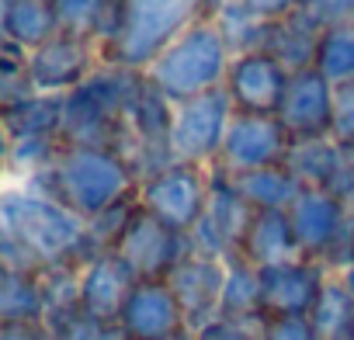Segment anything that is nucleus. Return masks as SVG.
I'll use <instances>...</instances> for the list:
<instances>
[{
  "label": "nucleus",
  "mask_w": 354,
  "mask_h": 340,
  "mask_svg": "<svg viewBox=\"0 0 354 340\" xmlns=\"http://www.w3.org/2000/svg\"><path fill=\"white\" fill-rule=\"evenodd\" d=\"M125 340H170L188 330L185 309L167 281H139L118 316Z\"/></svg>",
  "instance_id": "dca6fc26"
},
{
  "label": "nucleus",
  "mask_w": 354,
  "mask_h": 340,
  "mask_svg": "<svg viewBox=\"0 0 354 340\" xmlns=\"http://www.w3.org/2000/svg\"><path fill=\"white\" fill-rule=\"evenodd\" d=\"M337 278H340V285L351 292V299H354V264L351 267H344V271H337Z\"/></svg>",
  "instance_id": "c9c22d12"
},
{
  "label": "nucleus",
  "mask_w": 354,
  "mask_h": 340,
  "mask_svg": "<svg viewBox=\"0 0 354 340\" xmlns=\"http://www.w3.org/2000/svg\"><path fill=\"white\" fill-rule=\"evenodd\" d=\"M63 101L53 94H28L21 101L4 104V142L8 139H32V135H56L63 132Z\"/></svg>",
  "instance_id": "393cba45"
},
{
  "label": "nucleus",
  "mask_w": 354,
  "mask_h": 340,
  "mask_svg": "<svg viewBox=\"0 0 354 340\" xmlns=\"http://www.w3.org/2000/svg\"><path fill=\"white\" fill-rule=\"evenodd\" d=\"M347 340H354V326H351V333H347Z\"/></svg>",
  "instance_id": "58836bf2"
},
{
  "label": "nucleus",
  "mask_w": 354,
  "mask_h": 340,
  "mask_svg": "<svg viewBox=\"0 0 354 340\" xmlns=\"http://www.w3.org/2000/svg\"><path fill=\"white\" fill-rule=\"evenodd\" d=\"M347 209H351V212H354V195H351V198H347Z\"/></svg>",
  "instance_id": "4c0bfd02"
},
{
  "label": "nucleus",
  "mask_w": 354,
  "mask_h": 340,
  "mask_svg": "<svg viewBox=\"0 0 354 340\" xmlns=\"http://www.w3.org/2000/svg\"><path fill=\"white\" fill-rule=\"evenodd\" d=\"M347 212H351L347 202L337 198L333 191L302 188V195L288 209V223H292V233H295L302 257L326 264V257H330V250L347 223Z\"/></svg>",
  "instance_id": "f3484780"
},
{
  "label": "nucleus",
  "mask_w": 354,
  "mask_h": 340,
  "mask_svg": "<svg viewBox=\"0 0 354 340\" xmlns=\"http://www.w3.org/2000/svg\"><path fill=\"white\" fill-rule=\"evenodd\" d=\"M219 316H230V319L264 316V309H261V267H254L240 254L226 261V281H223Z\"/></svg>",
  "instance_id": "bb28decb"
},
{
  "label": "nucleus",
  "mask_w": 354,
  "mask_h": 340,
  "mask_svg": "<svg viewBox=\"0 0 354 340\" xmlns=\"http://www.w3.org/2000/svg\"><path fill=\"white\" fill-rule=\"evenodd\" d=\"M136 285L139 278L115 250L94 254L80 267V316H87L91 323L115 326Z\"/></svg>",
  "instance_id": "2eb2a0df"
},
{
  "label": "nucleus",
  "mask_w": 354,
  "mask_h": 340,
  "mask_svg": "<svg viewBox=\"0 0 354 340\" xmlns=\"http://www.w3.org/2000/svg\"><path fill=\"white\" fill-rule=\"evenodd\" d=\"M333 139L340 146H354V80L333 87Z\"/></svg>",
  "instance_id": "473e14b6"
},
{
  "label": "nucleus",
  "mask_w": 354,
  "mask_h": 340,
  "mask_svg": "<svg viewBox=\"0 0 354 340\" xmlns=\"http://www.w3.org/2000/svg\"><path fill=\"white\" fill-rule=\"evenodd\" d=\"M170 340H195V333H192V330H185V333H177V337H170Z\"/></svg>",
  "instance_id": "e433bc0d"
},
{
  "label": "nucleus",
  "mask_w": 354,
  "mask_h": 340,
  "mask_svg": "<svg viewBox=\"0 0 354 340\" xmlns=\"http://www.w3.org/2000/svg\"><path fill=\"white\" fill-rule=\"evenodd\" d=\"M309 319L316 323L323 340H344L351 333V326H354V299L340 285L337 274H330V281H326V288H323V295H319V302H316Z\"/></svg>",
  "instance_id": "c85d7f7f"
},
{
  "label": "nucleus",
  "mask_w": 354,
  "mask_h": 340,
  "mask_svg": "<svg viewBox=\"0 0 354 340\" xmlns=\"http://www.w3.org/2000/svg\"><path fill=\"white\" fill-rule=\"evenodd\" d=\"M313 70H319L333 87L354 80V25H337L323 32Z\"/></svg>",
  "instance_id": "cd10ccee"
},
{
  "label": "nucleus",
  "mask_w": 354,
  "mask_h": 340,
  "mask_svg": "<svg viewBox=\"0 0 354 340\" xmlns=\"http://www.w3.org/2000/svg\"><path fill=\"white\" fill-rule=\"evenodd\" d=\"M233 115H236V108H233L226 87L202 94L195 101H185V104H174L170 129H167L170 160L192 163V167H216Z\"/></svg>",
  "instance_id": "423d86ee"
},
{
  "label": "nucleus",
  "mask_w": 354,
  "mask_h": 340,
  "mask_svg": "<svg viewBox=\"0 0 354 340\" xmlns=\"http://www.w3.org/2000/svg\"><path fill=\"white\" fill-rule=\"evenodd\" d=\"M261 326H264V316H254V319L219 316L205 323L202 330H195V340H261Z\"/></svg>",
  "instance_id": "c756f323"
},
{
  "label": "nucleus",
  "mask_w": 354,
  "mask_h": 340,
  "mask_svg": "<svg viewBox=\"0 0 354 340\" xmlns=\"http://www.w3.org/2000/svg\"><path fill=\"white\" fill-rule=\"evenodd\" d=\"M115 254L132 267L139 281H167L170 271L192 254V243L185 233L170 229L156 216H149L142 205H136L122 240L115 243Z\"/></svg>",
  "instance_id": "1a4fd4ad"
},
{
  "label": "nucleus",
  "mask_w": 354,
  "mask_h": 340,
  "mask_svg": "<svg viewBox=\"0 0 354 340\" xmlns=\"http://www.w3.org/2000/svg\"><path fill=\"white\" fill-rule=\"evenodd\" d=\"M278 122L288 132L292 146L333 135V84L319 70L292 73Z\"/></svg>",
  "instance_id": "4468645a"
},
{
  "label": "nucleus",
  "mask_w": 354,
  "mask_h": 340,
  "mask_svg": "<svg viewBox=\"0 0 354 340\" xmlns=\"http://www.w3.org/2000/svg\"><path fill=\"white\" fill-rule=\"evenodd\" d=\"M299 11L323 32L337 25H354V0H302Z\"/></svg>",
  "instance_id": "2f4dec72"
},
{
  "label": "nucleus",
  "mask_w": 354,
  "mask_h": 340,
  "mask_svg": "<svg viewBox=\"0 0 354 340\" xmlns=\"http://www.w3.org/2000/svg\"><path fill=\"white\" fill-rule=\"evenodd\" d=\"M101 70V53L94 42L56 32L46 46L28 53V80L35 94H53L66 97L73 94L84 80H91Z\"/></svg>",
  "instance_id": "9b49d317"
},
{
  "label": "nucleus",
  "mask_w": 354,
  "mask_h": 340,
  "mask_svg": "<svg viewBox=\"0 0 354 340\" xmlns=\"http://www.w3.org/2000/svg\"><path fill=\"white\" fill-rule=\"evenodd\" d=\"M344 340H347V337H344Z\"/></svg>",
  "instance_id": "ea45409f"
},
{
  "label": "nucleus",
  "mask_w": 354,
  "mask_h": 340,
  "mask_svg": "<svg viewBox=\"0 0 354 340\" xmlns=\"http://www.w3.org/2000/svg\"><path fill=\"white\" fill-rule=\"evenodd\" d=\"M212 191V174L209 167H192V163H167L153 178L139 185V205L167 223L177 233H192L198 219L205 216Z\"/></svg>",
  "instance_id": "0eeeda50"
},
{
  "label": "nucleus",
  "mask_w": 354,
  "mask_h": 340,
  "mask_svg": "<svg viewBox=\"0 0 354 340\" xmlns=\"http://www.w3.org/2000/svg\"><path fill=\"white\" fill-rule=\"evenodd\" d=\"M223 281H226V261H212V257H202V254H188L170 271L167 285L174 288L177 302H181L192 333L202 330L205 323L219 319Z\"/></svg>",
  "instance_id": "a211bd4d"
},
{
  "label": "nucleus",
  "mask_w": 354,
  "mask_h": 340,
  "mask_svg": "<svg viewBox=\"0 0 354 340\" xmlns=\"http://www.w3.org/2000/svg\"><path fill=\"white\" fill-rule=\"evenodd\" d=\"M0 28H4V42H11L25 53L46 46L59 32L53 0H4Z\"/></svg>",
  "instance_id": "5701e85b"
},
{
  "label": "nucleus",
  "mask_w": 354,
  "mask_h": 340,
  "mask_svg": "<svg viewBox=\"0 0 354 340\" xmlns=\"http://www.w3.org/2000/svg\"><path fill=\"white\" fill-rule=\"evenodd\" d=\"M0 219H4V240L18 243L39 264V271L84 267L94 257L87 223L32 185H11L4 191Z\"/></svg>",
  "instance_id": "f03ea898"
},
{
  "label": "nucleus",
  "mask_w": 354,
  "mask_h": 340,
  "mask_svg": "<svg viewBox=\"0 0 354 340\" xmlns=\"http://www.w3.org/2000/svg\"><path fill=\"white\" fill-rule=\"evenodd\" d=\"M233 185L254 212H288L292 202L302 195V181L285 163L254 170V174H243V178H233Z\"/></svg>",
  "instance_id": "b1692460"
},
{
  "label": "nucleus",
  "mask_w": 354,
  "mask_h": 340,
  "mask_svg": "<svg viewBox=\"0 0 354 340\" xmlns=\"http://www.w3.org/2000/svg\"><path fill=\"white\" fill-rule=\"evenodd\" d=\"M142 73L101 66L91 80H84L63 101V132L66 146H104L115 149L122 132V115L129 97L136 94Z\"/></svg>",
  "instance_id": "39448f33"
},
{
  "label": "nucleus",
  "mask_w": 354,
  "mask_h": 340,
  "mask_svg": "<svg viewBox=\"0 0 354 340\" xmlns=\"http://www.w3.org/2000/svg\"><path fill=\"white\" fill-rule=\"evenodd\" d=\"M0 319L4 323H46L42 271H11L0 278Z\"/></svg>",
  "instance_id": "a878e982"
},
{
  "label": "nucleus",
  "mask_w": 354,
  "mask_h": 340,
  "mask_svg": "<svg viewBox=\"0 0 354 340\" xmlns=\"http://www.w3.org/2000/svg\"><path fill=\"white\" fill-rule=\"evenodd\" d=\"M288 149H292V139H288V132L281 129L278 118L236 111L233 122H230V132L223 139L216 167L230 178H243V174H254V170L285 163Z\"/></svg>",
  "instance_id": "9d476101"
},
{
  "label": "nucleus",
  "mask_w": 354,
  "mask_h": 340,
  "mask_svg": "<svg viewBox=\"0 0 354 340\" xmlns=\"http://www.w3.org/2000/svg\"><path fill=\"white\" fill-rule=\"evenodd\" d=\"M330 274L333 271L323 261H309V257L261 267V309H264V316H313Z\"/></svg>",
  "instance_id": "ddd939ff"
},
{
  "label": "nucleus",
  "mask_w": 354,
  "mask_h": 340,
  "mask_svg": "<svg viewBox=\"0 0 354 340\" xmlns=\"http://www.w3.org/2000/svg\"><path fill=\"white\" fill-rule=\"evenodd\" d=\"M209 174H212L209 205H205V216L198 219V226L188 233V243H192V254H202L212 261H230L240 254V243L247 236L254 209L243 202V195L236 191L230 174H223L219 167H209Z\"/></svg>",
  "instance_id": "6e6552de"
},
{
  "label": "nucleus",
  "mask_w": 354,
  "mask_h": 340,
  "mask_svg": "<svg viewBox=\"0 0 354 340\" xmlns=\"http://www.w3.org/2000/svg\"><path fill=\"white\" fill-rule=\"evenodd\" d=\"M261 340H323L309 316H264Z\"/></svg>",
  "instance_id": "7c9ffc66"
},
{
  "label": "nucleus",
  "mask_w": 354,
  "mask_h": 340,
  "mask_svg": "<svg viewBox=\"0 0 354 340\" xmlns=\"http://www.w3.org/2000/svg\"><path fill=\"white\" fill-rule=\"evenodd\" d=\"M35 191L56 198L84 223L104 216L108 209L139 198V181L118 149L104 146H59L56 160L28 181Z\"/></svg>",
  "instance_id": "f257e3e1"
},
{
  "label": "nucleus",
  "mask_w": 354,
  "mask_h": 340,
  "mask_svg": "<svg viewBox=\"0 0 354 340\" xmlns=\"http://www.w3.org/2000/svg\"><path fill=\"white\" fill-rule=\"evenodd\" d=\"M302 0H236V8L257 25H278L299 11Z\"/></svg>",
  "instance_id": "72a5a7b5"
},
{
  "label": "nucleus",
  "mask_w": 354,
  "mask_h": 340,
  "mask_svg": "<svg viewBox=\"0 0 354 340\" xmlns=\"http://www.w3.org/2000/svg\"><path fill=\"white\" fill-rule=\"evenodd\" d=\"M240 257L250 261L254 267H274L285 261H299L302 250L295 243L288 212H254L247 236L240 243Z\"/></svg>",
  "instance_id": "aec40b11"
},
{
  "label": "nucleus",
  "mask_w": 354,
  "mask_h": 340,
  "mask_svg": "<svg viewBox=\"0 0 354 340\" xmlns=\"http://www.w3.org/2000/svg\"><path fill=\"white\" fill-rule=\"evenodd\" d=\"M219 11V0H125L122 32L101 46V66L146 73L185 32Z\"/></svg>",
  "instance_id": "7ed1b4c3"
},
{
  "label": "nucleus",
  "mask_w": 354,
  "mask_h": 340,
  "mask_svg": "<svg viewBox=\"0 0 354 340\" xmlns=\"http://www.w3.org/2000/svg\"><path fill=\"white\" fill-rule=\"evenodd\" d=\"M319 39H323V28L313 25L302 11H295L292 18H285L278 25H268L261 49L271 53L288 73H299V70H313Z\"/></svg>",
  "instance_id": "4be33fe9"
},
{
  "label": "nucleus",
  "mask_w": 354,
  "mask_h": 340,
  "mask_svg": "<svg viewBox=\"0 0 354 340\" xmlns=\"http://www.w3.org/2000/svg\"><path fill=\"white\" fill-rule=\"evenodd\" d=\"M233 56L236 53H233L223 25L212 15V18L198 21L192 32H185L142 77L163 101L185 104V101L219 91L226 84Z\"/></svg>",
  "instance_id": "20e7f679"
},
{
  "label": "nucleus",
  "mask_w": 354,
  "mask_h": 340,
  "mask_svg": "<svg viewBox=\"0 0 354 340\" xmlns=\"http://www.w3.org/2000/svg\"><path fill=\"white\" fill-rule=\"evenodd\" d=\"M53 11L59 32L87 39L101 49L122 32L125 0H53Z\"/></svg>",
  "instance_id": "6ab92c4d"
},
{
  "label": "nucleus",
  "mask_w": 354,
  "mask_h": 340,
  "mask_svg": "<svg viewBox=\"0 0 354 340\" xmlns=\"http://www.w3.org/2000/svg\"><path fill=\"white\" fill-rule=\"evenodd\" d=\"M0 340H53L46 323H0Z\"/></svg>",
  "instance_id": "f704fd0d"
},
{
  "label": "nucleus",
  "mask_w": 354,
  "mask_h": 340,
  "mask_svg": "<svg viewBox=\"0 0 354 340\" xmlns=\"http://www.w3.org/2000/svg\"><path fill=\"white\" fill-rule=\"evenodd\" d=\"M344 163H347V146H340L333 135L295 142L285 156V167L302 181V188H323V191H337Z\"/></svg>",
  "instance_id": "412c9836"
},
{
  "label": "nucleus",
  "mask_w": 354,
  "mask_h": 340,
  "mask_svg": "<svg viewBox=\"0 0 354 340\" xmlns=\"http://www.w3.org/2000/svg\"><path fill=\"white\" fill-rule=\"evenodd\" d=\"M292 73L264 49L254 53H240L233 56V66L226 73V94L233 101V108L240 115H264V118H278L285 91H288Z\"/></svg>",
  "instance_id": "f8f14e48"
}]
</instances>
